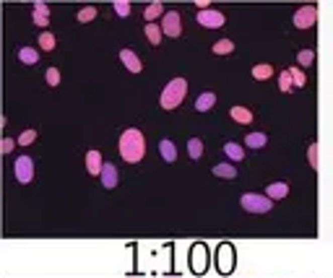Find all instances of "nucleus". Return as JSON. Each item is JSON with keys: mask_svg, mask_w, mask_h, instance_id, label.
Wrapping results in <instances>:
<instances>
[{"mask_svg": "<svg viewBox=\"0 0 333 278\" xmlns=\"http://www.w3.org/2000/svg\"><path fill=\"white\" fill-rule=\"evenodd\" d=\"M161 32L166 37H180L183 34V26H180V13L177 11H166L161 16Z\"/></svg>", "mask_w": 333, "mask_h": 278, "instance_id": "423d86ee", "label": "nucleus"}, {"mask_svg": "<svg viewBox=\"0 0 333 278\" xmlns=\"http://www.w3.org/2000/svg\"><path fill=\"white\" fill-rule=\"evenodd\" d=\"M279 88L284 91V94H292V91H294V81H292V73L289 70H281V75H279Z\"/></svg>", "mask_w": 333, "mask_h": 278, "instance_id": "a878e982", "label": "nucleus"}, {"mask_svg": "<svg viewBox=\"0 0 333 278\" xmlns=\"http://www.w3.org/2000/svg\"><path fill=\"white\" fill-rule=\"evenodd\" d=\"M120 156H123V161L128 164H138L143 159V153H146V141H143V133L141 130H135V128H128L123 135H120Z\"/></svg>", "mask_w": 333, "mask_h": 278, "instance_id": "f257e3e1", "label": "nucleus"}, {"mask_svg": "<svg viewBox=\"0 0 333 278\" xmlns=\"http://www.w3.org/2000/svg\"><path fill=\"white\" fill-rule=\"evenodd\" d=\"M229 117L234 122H239V125H247V122H253V112L245 110V107H232L229 110Z\"/></svg>", "mask_w": 333, "mask_h": 278, "instance_id": "dca6fc26", "label": "nucleus"}, {"mask_svg": "<svg viewBox=\"0 0 333 278\" xmlns=\"http://www.w3.org/2000/svg\"><path fill=\"white\" fill-rule=\"evenodd\" d=\"M159 153H161L164 161H175V159H177V148H175L172 141H161V143H159Z\"/></svg>", "mask_w": 333, "mask_h": 278, "instance_id": "aec40b11", "label": "nucleus"}, {"mask_svg": "<svg viewBox=\"0 0 333 278\" xmlns=\"http://www.w3.org/2000/svg\"><path fill=\"white\" fill-rule=\"evenodd\" d=\"M214 174L221 177V179H234V177H237V169H234L232 164H216V166H214Z\"/></svg>", "mask_w": 333, "mask_h": 278, "instance_id": "4be33fe9", "label": "nucleus"}, {"mask_svg": "<svg viewBox=\"0 0 333 278\" xmlns=\"http://www.w3.org/2000/svg\"><path fill=\"white\" fill-rule=\"evenodd\" d=\"M94 19H97V8H94V6H86V8H81V11H78V21H81V24L94 21Z\"/></svg>", "mask_w": 333, "mask_h": 278, "instance_id": "c756f323", "label": "nucleus"}, {"mask_svg": "<svg viewBox=\"0 0 333 278\" xmlns=\"http://www.w3.org/2000/svg\"><path fill=\"white\" fill-rule=\"evenodd\" d=\"M289 73H292V81H294V86H297V88H302V86L307 83L305 70H299V68H289Z\"/></svg>", "mask_w": 333, "mask_h": 278, "instance_id": "7c9ffc66", "label": "nucleus"}, {"mask_svg": "<svg viewBox=\"0 0 333 278\" xmlns=\"http://www.w3.org/2000/svg\"><path fill=\"white\" fill-rule=\"evenodd\" d=\"M16 143H19V141H11V138H3V143H0V151H3V153H11Z\"/></svg>", "mask_w": 333, "mask_h": 278, "instance_id": "c9c22d12", "label": "nucleus"}, {"mask_svg": "<svg viewBox=\"0 0 333 278\" xmlns=\"http://www.w3.org/2000/svg\"><path fill=\"white\" fill-rule=\"evenodd\" d=\"M47 83L50 86H57L60 83V70L57 68H47Z\"/></svg>", "mask_w": 333, "mask_h": 278, "instance_id": "72a5a7b5", "label": "nucleus"}, {"mask_svg": "<svg viewBox=\"0 0 333 278\" xmlns=\"http://www.w3.org/2000/svg\"><path fill=\"white\" fill-rule=\"evenodd\" d=\"M268 143V135L266 133H247L245 135V146L247 148H263Z\"/></svg>", "mask_w": 333, "mask_h": 278, "instance_id": "f3484780", "label": "nucleus"}, {"mask_svg": "<svg viewBox=\"0 0 333 278\" xmlns=\"http://www.w3.org/2000/svg\"><path fill=\"white\" fill-rule=\"evenodd\" d=\"M297 60H299V65H302V68H310V65H312V60H315V52H312V50H302V52L297 55Z\"/></svg>", "mask_w": 333, "mask_h": 278, "instance_id": "2f4dec72", "label": "nucleus"}, {"mask_svg": "<svg viewBox=\"0 0 333 278\" xmlns=\"http://www.w3.org/2000/svg\"><path fill=\"white\" fill-rule=\"evenodd\" d=\"M214 52L216 55H229V52H234V42L232 39H219L214 44Z\"/></svg>", "mask_w": 333, "mask_h": 278, "instance_id": "bb28decb", "label": "nucleus"}, {"mask_svg": "<svg viewBox=\"0 0 333 278\" xmlns=\"http://www.w3.org/2000/svg\"><path fill=\"white\" fill-rule=\"evenodd\" d=\"M239 206L245 208L247 213H268L271 206H274V200L268 195H258V193H245L239 198Z\"/></svg>", "mask_w": 333, "mask_h": 278, "instance_id": "7ed1b4c3", "label": "nucleus"}, {"mask_svg": "<svg viewBox=\"0 0 333 278\" xmlns=\"http://www.w3.org/2000/svg\"><path fill=\"white\" fill-rule=\"evenodd\" d=\"M143 32H146V37H148V42L151 44H154V47H156V44L161 42V26H156V24H146V29H143Z\"/></svg>", "mask_w": 333, "mask_h": 278, "instance_id": "b1692460", "label": "nucleus"}, {"mask_svg": "<svg viewBox=\"0 0 333 278\" xmlns=\"http://www.w3.org/2000/svg\"><path fill=\"white\" fill-rule=\"evenodd\" d=\"M292 21H294L297 29H312L315 21H317V8L315 6H302V8H297V13H294Z\"/></svg>", "mask_w": 333, "mask_h": 278, "instance_id": "20e7f679", "label": "nucleus"}, {"mask_svg": "<svg viewBox=\"0 0 333 278\" xmlns=\"http://www.w3.org/2000/svg\"><path fill=\"white\" fill-rule=\"evenodd\" d=\"M188 156L190 159H201L203 156V141L201 138H190L188 141Z\"/></svg>", "mask_w": 333, "mask_h": 278, "instance_id": "5701e85b", "label": "nucleus"}, {"mask_svg": "<svg viewBox=\"0 0 333 278\" xmlns=\"http://www.w3.org/2000/svg\"><path fill=\"white\" fill-rule=\"evenodd\" d=\"M19 60H21V63H26V65H37L39 63V52L32 50V47H21L19 50Z\"/></svg>", "mask_w": 333, "mask_h": 278, "instance_id": "6ab92c4d", "label": "nucleus"}, {"mask_svg": "<svg viewBox=\"0 0 333 278\" xmlns=\"http://www.w3.org/2000/svg\"><path fill=\"white\" fill-rule=\"evenodd\" d=\"M102 184H104L107 190H112L115 184H117V166L110 164V161L104 164V169H102Z\"/></svg>", "mask_w": 333, "mask_h": 278, "instance_id": "ddd939ff", "label": "nucleus"}, {"mask_svg": "<svg viewBox=\"0 0 333 278\" xmlns=\"http://www.w3.org/2000/svg\"><path fill=\"white\" fill-rule=\"evenodd\" d=\"M159 16H164V6H161V3H148V6L143 8V19H146L148 24H154V19H159Z\"/></svg>", "mask_w": 333, "mask_h": 278, "instance_id": "a211bd4d", "label": "nucleus"}, {"mask_svg": "<svg viewBox=\"0 0 333 278\" xmlns=\"http://www.w3.org/2000/svg\"><path fill=\"white\" fill-rule=\"evenodd\" d=\"M224 153H226V159H232V161L245 159V151H242V146H237V143H224Z\"/></svg>", "mask_w": 333, "mask_h": 278, "instance_id": "412c9836", "label": "nucleus"}, {"mask_svg": "<svg viewBox=\"0 0 333 278\" xmlns=\"http://www.w3.org/2000/svg\"><path fill=\"white\" fill-rule=\"evenodd\" d=\"M86 169H89V174H99L102 177L104 161H102V153L99 151H89L86 153Z\"/></svg>", "mask_w": 333, "mask_h": 278, "instance_id": "f8f14e48", "label": "nucleus"}, {"mask_svg": "<svg viewBox=\"0 0 333 278\" xmlns=\"http://www.w3.org/2000/svg\"><path fill=\"white\" fill-rule=\"evenodd\" d=\"M206 244H195L193 250H190V268L195 273H203L206 270Z\"/></svg>", "mask_w": 333, "mask_h": 278, "instance_id": "6e6552de", "label": "nucleus"}, {"mask_svg": "<svg viewBox=\"0 0 333 278\" xmlns=\"http://www.w3.org/2000/svg\"><path fill=\"white\" fill-rule=\"evenodd\" d=\"M271 75H274V68H271V65H266V63L253 65V78L255 81H266V78H271Z\"/></svg>", "mask_w": 333, "mask_h": 278, "instance_id": "393cba45", "label": "nucleus"}, {"mask_svg": "<svg viewBox=\"0 0 333 278\" xmlns=\"http://www.w3.org/2000/svg\"><path fill=\"white\" fill-rule=\"evenodd\" d=\"M37 141V130H24L19 135V146H29V143H34Z\"/></svg>", "mask_w": 333, "mask_h": 278, "instance_id": "473e14b6", "label": "nucleus"}, {"mask_svg": "<svg viewBox=\"0 0 333 278\" xmlns=\"http://www.w3.org/2000/svg\"><path fill=\"white\" fill-rule=\"evenodd\" d=\"M266 195L271 200H281V198L289 195V184H286V182H271L268 188H266Z\"/></svg>", "mask_w": 333, "mask_h": 278, "instance_id": "4468645a", "label": "nucleus"}, {"mask_svg": "<svg viewBox=\"0 0 333 278\" xmlns=\"http://www.w3.org/2000/svg\"><path fill=\"white\" fill-rule=\"evenodd\" d=\"M185 91H188V83H185V78H172L170 83L164 86L161 97H159V104L164 107V110H175V107H180V104H183V99H185Z\"/></svg>", "mask_w": 333, "mask_h": 278, "instance_id": "f03ea898", "label": "nucleus"}, {"mask_svg": "<svg viewBox=\"0 0 333 278\" xmlns=\"http://www.w3.org/2000/svg\"><path fill=\"white\" fill-rule=\"evenodd\" d=\"M13 172H16V179L19 182H32V177H34V161L29 159V156H19L16 159V164H13Z\"/></svg>", "mask_w": 333, "mask_h": 278, "instance_id": "0eeeda50", "label": "nucleus"}, {"mask_svg": "<svg viewBox=\"0 0 333 278\" xmlns=\"http://www.w3.org/2000/svg\"><path fill=\"white\" fill-rule=\"evenodd\" d=\"M39 47H42L44 52H52V50H55V37H52L50 32H42V34H39Z\"/></svg>", "mask_w": 333, "mask_h": 278, "instance_id": "cd10ccee", "label": "nucleus"}, {"mask_svg": "<svg viewBox=\"0 0 333 278\" xmlns=\"http://www.w3.org/2000/svg\"><path fill=\"white\" fill-rule=\"evenodd\" d=\"M234 268V250L229 244H221L219 247V270L221 273H229Z\"/></svg>", "mask_w": 333, "mask_h": 278, "instance_id": "1a4fd4ad", "label": "nucleus"}, {"mask_svg": "<svg viewBox=\"0 0 333 278\" xmlns=\"http://www.w3.org/2000/svg\"><path fill=\"white\" fill-rule=\"evenodd\" d=\"M32 21L39 26V29H47L50 24V8L44 3H34V11H32Z\"/></svg>", "mask_w": 333, "mask_h": 278, "instance_id": "9b49d317", "label": "nucleus"}, {"mask_svg": "<svg viewBox=\"0 0 333 278\" xmlns=\"http://www.w3.org/2000/svg\"><path fill=\"white\" fill-rule=\"evenodd\" d=\"M120 60H123V65L130 70V73H141L143 70V65H141V57L138 55H135L133 50H120Z\"/></svg>", "mask_w": 333, "mask_h": 278, "instance_id": "9d476101", "label": "nucleus"}, {"mask_svg": "<svg viewBox=\"0 0 333 278\" xmlns=\"http://www.w3.org/2000/svg\"><path fill=\"white\" fill-rule=\"evenodd\" d=\"M224 13L216 11V8H206V11H198V24L206 26V29H221L224 26Z\"/></svg>", "mask_w": 333, "mask_h": 278, "instance_id": "39448f33", "label": "nucleus"}, {"mask_svg": "<svg viewBox=\"0 0 333 278\" xmlns=\"http://www.w3.org/2000/svg\"><path fill=\"white\" fill-rule=\"evenodd\" d=\"M214 104H216V94H214V91H203V94L195 99V110H198V112H208Z\"/></svg>", "mask_w": 333, "mask_h": 278, "instance_id": "2eb2a0df", "label": "nucleus"}, {"mask_svg": "<svg viewBox=\"0 0 333 278\" xmlns=\"http://www.w3.org/2000/svg\"><path fill=\"white\" fill-rule=\"evenodd\" d=\"M307 161H310V166H317V143H310V148H307Z\"/></svg>", "mask_w": 333, "mask_h": 278, "instance_id": "f704fd0d", "label": "nucleus"}, {"mask_svg": "<svg viewBox=\"0 0 333 278\" xmlns=\"http://www.w3.org/2000/svg\"><path fill=\"white\" fill-rule=\"evenodd\" d=\"M112 8H115V13H117L120 19L130 16V3H128V0H115V3H112Z\"/></svg>", "mask_w": 333, "mask_h": 278, "instance_id": "c85d7f7f", "label": "nucleus"}]
</instances>
